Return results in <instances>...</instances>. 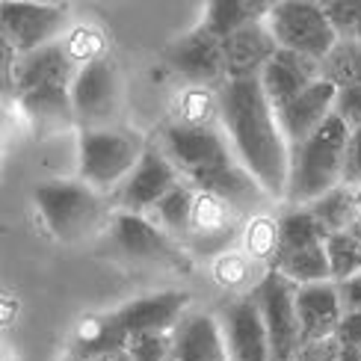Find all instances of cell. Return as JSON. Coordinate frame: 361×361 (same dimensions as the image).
<instances>
[{
	"label": "cell",
	"mask_w": 361,
	"mask_h": 361,
	"mask_svg": "<svg viewBox=\"0 0 361 361\" xmlns=\"http://www.w3.org/2000/svg\"><path fill=\"white\" fill-rule=\"evenodd\" d=\"M219 128L267 199H284L290 175V145L284 142L261 80H225L219 89Z\"/></svg>",
	"instance_id": "6da1fadb"
},
{
	"label": "cell",
	"mask_w": 361,
	"mask_h": 361,
	"mask_svg": "<svg viewBox=\"0 0 361 361\" xmlns=\"http://www.w3.org/2000/svg\"><path fill=\"white\" fill-rule=\"evenodd\" d=\"M190 296L180 290L140 296L104 314H86L74 329L68 361H107L116 353H125L128 343L140 335L175 332L187 317Z\"/></svg>",
	"instance_id": "7a4b0ae2"
},
{
	"label": "cell",
	"mask_w": 361,
	"mask_h": 361,
	"mask_svg": "<svg viewBox=\"0 0 361 361\" xmlns=\"http://www.w3.org/2000/svg\"><path fill=\"white\" fill-rule=\"evenodd\" d=\"M33 204L51 237L66 246L86 243L113 222L110 195L95 192L80 178L39 180L33 187Z\"/></svg>",
	"instance_id": "3957f363"
},
{
	"label": "cell",
	"mask_w": 361,
	"mask_h": 361,
	"mask_svg": "<svg viewBox=\"0 0 361 361\" xmlns=\"http://www.w3.org/2000/svg\"><path fill=\"white\" fill-rule=\"evenodd\" d=\"M350 130L332 113L320 130L290 152V175L284 202L290 207H308L326 192L343 184V154H347Z\"/></svg>",
	"instance_id": "277c9868"
},
{
	"label": "cell",
	"mask_w": 361,
	"mask_h": 361,
	"mask_svg": "<svg viewBox=\"0 0 361 361\" xmlns=\"http://www.w3.org/2000/svg\"><path fill=\"white\" fill-rule=\"evenodd\" d=\"M140 133L98 128L78 133V178L101 195H113L145 154Z\"/></svg>",
	"instance_id": "5b68a950"
},
{
	"label": "cell",
	"mask_w": 361,
	"mask_h": 361,
	"mask_svg": "<svg viewBox=\"0 0 361 361\" xmlns=\"http://www.w3.org/2000/svg\"><path fill=\"white\" fill-rule=\"evenodd\" d=\"M249 296L264 320L273 361H296L299 347H302V332H299L296 317V284L279 276L276 269H267Z\"/></svg>",
	"instance_id": "8992f818"
},
{
	"label": "cell",
	"mask_w": 361,
	"mask_h": 361,
	"mask_svg": "<svg viewBox=\"0 0 361 361\" xmlns=\"http://www.w3.org/2000/svg\"><path fill=\"white\" fill-rule=\"evenodd\" d=\"M264 24L269 33H273L281 51L302 54V56L317 59V63L338 42L335 30L323 12V4H299V0L273 4Z\"/></svg>",
	"instance_id": "52a82bcc"
},
{
	"label": "cell",
	"mask_w": 361,
	"mask_h": 361,
	"mask_svg": "<svg viewBox=\"0 0 361 361\" xmlns=\"http://www.w3.org/2000/svg\"><path fill=\"white\" fill-rule=\"evenodd\" d=\"M71 107L80 130L113 128V118L122 107V80L110 59L78 68L71 80Z\"/></svg>",
	"instance_id": "ba28073f"
},
{
	"label": "cell",
	"mask_w": 361,
	"mask_h": 361,
	"mask_svg": "<svg viewBox=\"0 0 361 361\" xmlns=\"http://www.w3.org/2000/svg\"><path fill=\"white\" fill-rule=\"evenodd\" d=\"M68 30L63 4H0V33L18 56L59 42Z\"/></svg>",
	"instance_id": "9c48e42d"
},
{
	"label": "cell",
	"mask_w": 361,
	"mask_h": 361,
	"mask_svg": "<svg viewBox=\"0 0 361 361\" xmlns=\"http://www.w3.org/2000/svg\"><path fill=\"white\" fill-rule=\"evenodd\" d=\"M178 184H180V175L166 160V154H163L157 145H148L140 163L133 166V172L122 180V187L110 195V202L118 214L148 216L163 195L172 192Z\"/></svg>",
	"instance_id": "30bf717a"
},
{
	"label": "cell",
	"mask_w": 361,
	"mask_h": 361,
	"mask_svg": "<svg viewBox=\"0 0 361 361\" xmlns=\"http://www.w3.org/2000/svg\"><path fill=\"white\" fill-rule=\"evenodd\" d=\"M246 214L228 202L216 199L210 192H195L192 202V225H190V237L187 243L192 246L195 255L202 258H219L222 252H231L234 240L243 237V225H246Z\"/></svg>",
	"instance_id": "8fae6325"
},
{
	"label": "cell",
	"mask_w": 361,
	"mask_h": 361,
	"mask_svg": "<svg viewBox=\"0 0 361 361\" xmlns=\"http://www.w3.org/2000/svg\"><path fill=\"white\" fill-rule=\"evenodd\" d=\"M219 332L228 361H273L267 329L252 296H240L222 311Z\"/></svg>",
	"instance_id": "7c38bea8"
},
{
	"label": "cell",
	"mask_w": 361,
	"mask_h": 361,
	"mask_svg": "<svg viewBox=\"0 0 361 361\" xmlns=\"http://www.w3.org/2000/svg\"><path fill=\"white\" fill-rule=\"evenodd\" d=\"M169 66L187 80V86H210L225 83V68H222V51L219 39L204 33L202 27L190 30L180 39H175L166 51Z\"/></svg>",
	"instance_id": "4fadbf2b"
},
{
	"label": "cell",
	"mask_w": 361,
	"mask_h": 361,
	"mask_svg": "<svg viewBox=\"0 0 361 361\" xmlns=\"http://www.w3.org/2000/svg\"><path fill=\"white\" fill-rule=\"evenodd\" d=\"M225 80H261L267 63L276 56L279 44L264 21L249 24L219 42Z\"/></svg>",
	"instance_id": "5bb4252c"
},
{
	"label": "cell",
	"mask_w": 361,
	"mask_h": 361,
	"mask_svg": "<svg viewBox=\"0 0 361 361\" xmlns=\"http://www.w3.org/2000/svg\"><path fill=\"white\" fill-rule=\"evenodd\" d=\"M335 95L338 92L332 86L317 80L302 95H296L293 101L276 107V122L281 128L284 142L290 145V152L296 145H302L308 137H314L320 130V125L335 113Z\"/></svg>",
	"instance_id": "9a60e30c"
},
{
	"label": "cell",
	"mask_w": 361,
	"mask_h": 361,
	"mask_svg": "<svg viewBox=\"0 0 361 361\" xmlns=\"http://www.w3.org/2000/svg\"><path fill=\"white\" fill-rule=\"evenodd\" d=\"M110 234L116 246L125 255L137 261H152V264H180L178 243L163 234L148 216H133V214H113Z\"/></svg>",
	"instance_id": "2e32d148"
},
{
	"label": "cell",
	"mask_w": 361,
	"mask_h": 361,
	"mask_svg": "<svg viewBox=\"0 0 361 361\" xmlns=\"http://www.w3.org/2000/svg\"><path fill=\"white\" fill-rule=\"evenodd\" d=\"M320 80V63L311 56L293 54V51H276V56L267 63L261 74V86L273 104V110L281 104L293 101L296 95H302L305 89H311Z\"/></svg>",
	"instance_id": "e0dca14e"
},
{
	"label": "cell",
	"mask_w": 361,
	"mask_h": 361,
	"mask_svg": "<svg viewBox=\"0 0 361 361\" xmlns=\"http://www.w3.org/2000/svg\"><path fill=\"white\" fill-rule=\"evenodd\" d=\"M24 125L36 133V137H54L78 128L71 107V86H42L33 92H24L15 98Z\"/></svg>",
	"instance_id": "ac0fdd59"
},
{
	"label": "cell",
	"mask_w": 361,
	"mask_h": 361,
	"mask_svg": "<svg viewBox=\"0 0 361 361\" xmlns=\"http://www.w3.org/2000/svg\"><path fill=\"white\" fill-rule=\"evenodd\" d=\"M296 317H299L302 343L323 341V338H335L338 326L343 320L335 281L296 288Z\"/></svg>",
	"instance_id": "d6986e66"
},
{
	"label": "cell",
	"mask_w": 361,
	"mask_h": 361,
	"mask_svg": "<svg viewBox=\"0 0 361 361\" xmlns=\"http://www.w3.org/2000/svg\"><path fill=\"white\" fill-rule=\"evenodd\" d=\"M78 66L68 59L63 42H54L48 48H39L27 56H18L12 71V86H15V98L24 92H33L42 86H71Z\"/></svg>",
	"instance_id": "ffe728a7"
},
{
	"label": "cell",
	"mask_w": 361,
	"mask_h": 361,
	"mask_svg": "<svg viewBox=\"0 0 361 361\" xmlns=\"http://www.w3.org/2000/svg\"><path fill=\"white\" fill-rule=\"evenodd\" d=\"M172 361H228L219 323L210 314H187L172 332Z\"/></svg>",
	"instance_id": "44dd1931"
},
{
	"label": "cell",
	"mask_w": 361,
	"mask_h": 361,
	"mask_svg": "<svg viewBox=\"0 0 361 361\" xmlns=\"http://www.w3.org/2000/svg\"><path fill=\"white\" fill-rule=\"evenodd\" d=\"M269 6L273 4H261V0H214V4L204 6L199 27L222 42L225 36H231L249 24L267 21Z\"/></svg>",
	"instance_id": "7402d4cb"
},
{
	"label": "cell",
	"mask_w": 361,
	"mask_h": 361,
	"mask_svg": "<svg viewBox=\"0 0 361 361\" xmlns=\"http://www.w3.org/2000/svg\"><path fill=\"white\" fill-rule=\"evenodd\" d=\"M192 202H195V190L187 180H180L172 192H166L157 202V207L148 214V219L169 240H175V243H187L190 225H192Z\"/></svg>",
	"instance_id": "603a6c76"
},
{
	"label": "cell",
	"mask_w": 361,
	"mask_h": 361,
	"mask_svg": "<svg viewBox=\"0 0 361 361\" xmlns=\"http://www.w3.org/2000/svg\"><path fill=\"white\" fill-rule=\"evenodd\" d=\"M269 269H276L279 276L293 281L296 288L332 281V273H329V258H326V243L305 246V249H296V252H284L273 261Z\"/></svg>",
	"instance_id": "cb8c5ba5"
},
{
	"label": "cell",
	"mask_w": 361,
	"mask_h": 361,
	"mask_svg": "<svg viewBox=\"0 0 361 361\" xmlns=\"http://www.w3.org/2000/svg\"><path fill=\"white\" fill-rule=\"evenodd\" d=\"M320 80L341 89L361 86V42L355 39H338L335 48L320 59Z\"/></svg>",
	"instance_id": "d4e9b609"
},
{
	"label": "cell",
	"mask_w": 361,
	"mask_h": 361,
	"mask_svg": "<svg viewBox=\"0 0 361 361\" xmlns=\"http://www.w3.org/2000/svg\"><path fill=\"white\" fill-rule=\"evenodd\" d=\"M175 125L219 128V92L210 86H187L175 98Z\"/></svg>",
	"instance_id": "484cf974"
},
{
	"label": "cell",
	"mask_w": 361,
	"mask_h": 361,
	"mask_svg": "<svg viewBox=\"0 0 361 361\" xmlns=\"http://www.w3.org/2000/svg\"><path fill=\"white\" fill-rule=\"evenodd\" d=\"M243 252L252 264H267V269L273 267L279 255V219L269 210H258L252 214L243 225Z\"/></svg>",
	"instance_id": "4316f807"
},
{
	"label": "cell",
	"mask_w": 361,
	"mask_h": 361,
	"mask_svg": "<svg viewBox=\"0 0 361 361\" xmlns=\"http://www.w3.org/2000/svg\"><path fill=\"white\" fill-rule=\"evenodd\" d=\"M308 214L314 216V222L320 225V231L326 237L350 231L353 228V187H347V184L335 187L332 192H326L323 199L308 204Z\"/></svg>",
	"instance_id": "83f0119b"
},
{
	"label": "cell",
	"mask_w": 361,
	"mask_h": 361,
	"mask_svg": "<svg viewBox=\"0 0 361 361\" xmlns=\"http://www.w3.org/2000/svg\"><path fill=\"white\" fill-rule=\"evenodd\" d=\"M317 243H326V234L308 214V207H290L288 214L279 219V255L305 249V246H317Z\"/></svg>",
	"instance_id": "f1b7e54d"
},
{
	"label": "cell",
	"mask_w": 361,
	"mask_h": 361,
	"mask_svg": "<svg viewBox=\"0 0 361 361\" xmlns=\"http://www.w3.org/2000/svg\"><path fill=\"white\" fill-rule=\"evenodd\" d=\"M326 258L332 281H343L361 273V234L358 231H341L326 237Z\"/></svg>",
	"instance_id": "f546056e"
},
{
	"label": "cell",
	"mask_w": 361,
	"mask_h": 361,
	"mask_svg": "<svg viewBox=\"0 0 361 361\" xmlns=\"http://www.w3.org/2000/svg\"><path fill=\"white\" fill-rule=\"evenodd\" d=\"M210 273H214V281L222 284L228 290H249L258 284L255 279V264L246 258V252H222L219 258L210 261Z\"/></svg>",
	"instance_id": "4dcf8cb0"
},
{
	"label": "cell",
	"mask_w": 361,
	"mask_h": 361,
	"mask_svg": "<svg viewBox=\"0 0 361 361\" xmlns=\"http://www.w3.org/2000/svg\"><path fill=\"white\" fill-rule=\"evenodd\" d=\"M59 42H63L68 59L78 68H83L89 63H98V59H107V56H104V33L98 27H92V24L71 27Z\"/></svg>",
	"instance_id": "1f68e13d"
},
{
	"label": "cell",
	"mask_w": 361,
	"mask_h": 361,
	"mask_svg": "<svg viewBox=\"0 0 361 361\" xmlns=\"http://www.w3.org/2000/svg\"><path fill=\"white\" fill-rule=\"evenodd\" d=\"M323 12L332 24L338 39L361 42V0H341V4H323Z\"/></svg>",
	"instance_id": "d6a6232c"
},
{
	"label": "cell",
	"mask_w": 361,
	"mask_h": 361,
	"mask_svg": "<svg viewBox=\"0 0 361 361\" xmlns=\"http://www.w3.org/2000/svg\"><path fill=\"white\" fill-rule=\"evenodd\" d=\"M130 361H172V332L140 335L128 343Z\"/></svg>",
	"instance_id": "836d02e7"
},
{
	"label": "cell",
	"mask_w": 361,
	"mask_h": 361,
	"mask_svg": "<svg viewBox=\"0 0 361 361\" xmlns=\"http://www.w3.org/2000/svg\"><path fill=\"white\" fill-rule=\"evenodd\" d=\"M24 118L18 110V101L15 98H4L0 101V154L9 152V148L18 142L21 130H24Z\"/></svg>",
	"instance_id": "e575fe53"
},
{
	"label": "cell",
	"mask_w": 361,
	"mask_h": 361,
	"mask_svg": "<svg viewBox=\"0 0 361 361\" xmlns=\"http://www.w3.org/2000/svg\"><path fill=\"white\" fill-rule=\"evenodd\" d=\"M335 116L343 122L350 133L361 130V86H350V89H341L335 95Z\"/></svg>",
	"instance_id": "d590c367"
},
{
	"label": "cell",
	"mask_w": 361,
	"mask_h": 361,
	"mask_svg": "<svg viewBox=\"0 0 361 361\" xmlns=\"http://www.w3.org/2000/svg\"><path fill=\"white\" fill-rule=\"evenodd\" d=\"M343 184L361 187V130H353L347 140V154H343Z\"/></svg>",
	"instance_id": "8d00e7d4"
},
{
	"label": "cell",
	"mask_w": 361,
	"mask_h": 361,
	"mask_svg": "<svg viewBox=\"0 0 361 361\" xmlns=\"http://www.w3.org/2000/svg\"><path fill=\"white\" fill-rule=\"evenodd\" d=\"M341 341L338 338H323V341H311L299 347L296 361H338L341 358Z\"/></svg>",
	"instance_id": "74e56055"
},
{
	"label": "cell",
	"mask_w": 361,
	"mask_h": 361,
	"mask_svg": "<svg viewBox=\"0 0 361 361\" xmlns=\"http://www.w3.org/2000/svg\"><path fill=\"white\" fill-rule=\"evenodd\" d=\"M338 299H341V311L343 314H361V273L353 279L335 281Z\"/></svg>",
	"instance_id": "f35d334b"
},
{
	"label": "cell",
	"mask_w": 361,
	"mask_h": 361,
	"mask_svg": "<svg viewBox=\"0 0 361 361\" xmlns=\"http://www.w3.org/2000/svg\"><path fill=\"white\" fill-rule=\"evenodd\" d=\"M335 338L341 341V347L361 350V314H343V320L338 326Z\"/></svg>",
	"instance_id": "ab89813d"
},
{
	"label": "cell",
	"mask_w": 361,
	"mask_h": 361,
	"mask_svg": "<svg viewBox=\"0 0 361 361\" xmlns=\"http://www.w3.org/2000/svg\"><path fill=\"white\" fill-rule=\"evenodd\" d=\"M15 63H18V54L12 51V44L4 39V33H0V83H12Z\"/></svg>",
	"instance_id": "60d3db41"
},
{
	"label": "cell",
	"mask_w": 361,
	"mask_h": 361,
	"mask_svg": "<svg viewBox=\"0 0 361 361\" xmlns=\"http://www.w3.org/2000/svg\"><path fill=\"white\" fill-rule=\"evenodd\" d=\"M353 231L361 234V187H353Z\"/></svg>",
	"instance_id": "b9f144b4"
},
{
	"label": "cell",
	"mask_w": 361,
	"mask_h": 361,
	"mask_svg": "<svg viewBox=\"0 0 361 361\" xmlns=\"http://www.w3.org/2000/svg\"><path fill=\"white\" fill-rule=\"evenodd\" d=\"M15 314H18V308H15V302H0V323H9Z\"/></svg>",
	"instance_id": "7bdbcfd3"
},
{
	"label": "cell",
	"mask_w": 361,
	"mask_h": 361,
	"mask_svg": "<svg viewBox=\"0 0 361 361\" xmlns=\"http://www.w3.org/2000/svg\"><path fill=\"white\" fill-rule=\"evenodd\" d=\"M338 361H361V350H355V347H343Z\"/></svg>",
	"instance_id": "ee69618b"
},
{
	"label": "cell",
	"mask_w": 361,
	"mask_h": 361,
	"mask_svg": "<svg viewBox=\"0 0 361 361\" xmlns=\"http://www.w3.org/2000/svg\"><path fill=\"white\" fill-rule=\"evenodd\" d=\"M0 361H18V355L12 353V347H6V343H0Z\"/></svg>",
	"instance_id": "f6af8a7d"
},
{
	"label": "cell",
	"mask_w": 361,
	"mask_h": 361,
	"mask_svg": "<svg viewBox=\"0 0 361 361\" xmlns=\"http://www.w3.org/2000/svg\"><path fill=\"white\" fill-rule=\"evenodd\" d=\"M4 98H15V86L12 83H0V101Z\"/></svg>",
	"instance_id": "bcb514c9"
},
{
	"label": "cell",
	"mask_w": 361,
	"mask_h": 361,
	"mask_svg": "<svg viewBox=\"0 0 361 361\" xmlns=\"http://www.w3.org/2000/svg\"><path fill=\"white\" fill-rule=\"evenodd\" d=\"M0 172H4V154H0Z\"/></svg>",
	"instance_id": "7dc6e473"
}]
</instances>
